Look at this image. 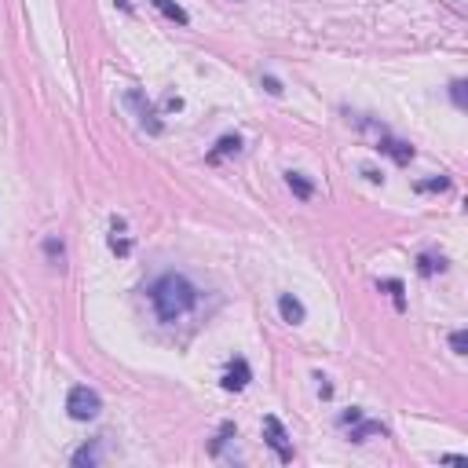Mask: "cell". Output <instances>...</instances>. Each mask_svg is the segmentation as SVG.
<instances>
[{
	"label": "cell",
	"instance_id": "6da1fadb",
	"mask_svg": "<svg viewBox=\"0 0 468 468\" xmlns=\"http://www.w3.org/2000/svg\"><path fill=\"white\" fill-rule=\"evenodd\" d=\"M147 297L154 304V315L165 322V326H172V322H180L183 315H190L198 308V285L187 278V274L180 271H165L157 274V278L150 282Z\"/></svg>",
	"mask_w": 468,
	"mask_h": 468
},
{
	"label": "cell",
	"instance_id": "7a4b0ae2",
	"mask_svg": "<svg viewBox=\"0 0 468 468\" xmlns=\"http://www.w3.org/2000/svg\"><path fill=\"white\" fill-rule=\"evenodd\" d=\"M66 413L73 417V421H95V417L103 413L99 392L88 388V384H77V388H70V395H66Z\"/></svg>",
	"mask_w": 468,
	"mask_h": 468
},
{
	"label": "cell",
	"instance_id": "3957f363",
	"mask_svg": "<svg viewBox=\"0 0 468 468\" xmlns=\"http://www.w3.org/2000/svg\"><path fill=\"white\" fill-rule=\"evenodd\" d=\"M125 106L132 110L136 114V121L147 128L150 136H161L165 132V125H161V118H157V110H154V103L147 99V95H143V88H128L125 92Z\"/></svg>",
	"mask_w": 468,
	"mask_h": 468
},
{
	"label": "cell",
	"instance_id": "277c9868",
	"mask_svg": "<svg viewBox=\"0 0 468 468\" xmlns=\"http://www.w3.org/2000/svg\"><path fill=\"white\" fill-rule=\"evenodd\" d=\"M264 443L274 450V454H278L282 465L293 461V443H289V432L282 428L278 417H264Z\"/></svg>",
	"mask_w": 468,
	"mask_h": 468
},
{
	"label": "cell",
	"instance_id": "5b68a950",
	"mask_svg": "<svg viewBox=\"0 0 468 468\" xmlns=\"http://www.w3.org/2000/svg\"><path fill=\"white\" fill-rule=\"evenodd\" d=\"M249 381H253V369H249V362H246V359H231V362H227V369H223V377H220L223 392H241Z\"/></svg>",
	"mask_w": 468,
	"mask_h": 468
},
{
	"label": "cell",
	"instance_id": "8992f818",
	"mask_svg": "<svg viewBox=\"0 0 468 468\" xmlns=\"http://www.w3.org/2000/svg\"><path fill=\"white\" fill-rule=\"evenodd\" d=\"M377 150L388 154L395 165H410V161H413V147H410V143L392 139V136H384V132H381V139H377Z\"/></svg>",
	"mask_w": 468,
	"mask_h": 468
},
{
	"label": "cell",
	"instance_id": "52a82bcc",
	"mask_svg": "<svg viewBox=\"0 0 468 468\" xmlns=\"http://www.w3.org/2000/svg\"><path fill=\"white\" fill-rule=\"evenodd\" d=\"M278 315H282V322H289V326H300V322L308 318L304 304H300L293 293H282V297H278Z\"/></svg>",
	"mask_w": 468,
	"mask_h": 468
},
{
	"label": "cell",
	"instance_id": "ba28073f",
	"mask_svg": "<svg viewBox=\"0 0 468 468\" xmlns=\"http://www.w3.org/2000/svg\"><path fill=\"white\" fill-rule=\"evenodd\" d=\"M73 468H95L103 461V439H92V443H85L80 450H73Z\"/></svg>",
	"mask_w": 468,
	"mask_h": 468
},
{
	"label": "cell",
	"instance_id": "9c48e42d",
	"mask_svg": "<svg viewBox=\"0 0 468 468\" xmlns=\"http://www.w3.org/2000/svg\"><path fill=\"white\" fill-rule=\"evenodd\" d=\"M384 435H388V428L381 421H355L351 425V443H369V439H384Z\"/></svg>",
	"mask_w": 468,
	"mask_h": 468
},
{
	"label": "cell",
	"instance_id": "30bf717a",
	"mask_svg": "<svg viewBox=\"0 0 468 468\" xmlns=\"http://www.w3.org/2000/svg\"><path fill=\"white\" fill-rule=\"evenodd\" d=\"M285 183H289V190H293L300 201H308V198L315 194V183H311L304 172H285Z\"/></svg>",
	"mask_w": 468,
	"mask_h": 468
},
{
	"label": "cell",
	"instance_id": "8fae6325",
	"mask_svg": "<svg viewBox=\"0 0 468 468\" xmlns=\"http://www.w3.org/2000/svg\"><path fill=\"white\" fill-rule=\"evenodd\" d=\"M150 4H154L161 15H165L169 22H176V26H187V22H190V15H187L180 4H176V0H150Z\"/></svg>",
	"mask_w": 468,
	"mask_h": 468
},
{
	"label": "cell",
	"instance_id": "7c38bea8",
	"mask_svg": "<svg viewBox=\"0 0 468 468\" xmlns=\"http://www.w3.org/2000/svg\"><path fill=\"white\" fill-rule=\"evenodd\" d=\"M110 249H114L118 256H128V253H132V241L125 238V220H118V216H114V234H110Z\"/></svg>",
	"mask_w": 468,
	"mask_h": 468
},
{
	"label": "cell",
	"instance_id": "4fadbf2b",
	"mask_svg": "<svg viewBox=\"0 0 468 468\" xmlns=\"http://www.w3.org/2000/svg\"><path fill=\"white\" fill-rule=\"evenodd\" d=\"M238 150H241V136H238V132H234V136H223V139L216 143V150L208 154V161H213V165H216L220 157H227V154H238Z\"/></svg>",
	"mask_w": 468,
	"mask_h": 468
},
{
	"label": "cell",
	"instance_id": "5bb4252c",
	"mask_svg": "<svg viewBox=\"0 0 468 468\" xmlns=\"http://www.w3.org/2000/svg\"><path fill=\"white\" fill-rule=\"evenodd\" d=\"M417 271H421V274H425V278H432V274H435V271H446V260H443V256H439V260H435V256L421 253V256H417Z\"/></svg>",
	"mask_w": 468,
	"mask_h": 468
},
{
	"label": "cell",
	"instance_id": "9a60e30c",
	"mask_svg": "<svg viewBox=\"0 0 468 468\" xmlns=\"http://www.w3.org/2000/svg\"><path fill=\"white\" fill-rule=\"evenodd\" d=\"M231 439H238V428H234L231 421H223V425H220V435H216V439H213V454H220V450H223V446H227Z\"/></svg>",
	"mask_w": 468,
	"mask_h": 468
},
{
	"label": "cell",
	"instance_id": "2e32d148",
	"mask_svg": "<svg viewBox=\"0 0 468 468\" xmlns=\"http://www.w3.org/2000/svg\"><path fill=\"white\" fill-rule=\"evenodd\" d=\"M450 99H454L458 110L468 106V85H465V80H450Z\"/></svg>",
	"mask_w": 468,
	"mask_h": 468
},
{
	"label": "cell",
	"instance_id": "e0dca14e",
	"mask_svg": "<svg viewBox=\"0 0 468 468\" xmlns=\"http://www.w3.org/2000/svg\"><path fill=\"white\" fill-rule=\"evenodd\" d=\"M381 289H384V293H392L395 308L402 311V304H406V300H402V282H399V278H384V282H381Z\"/></svg>",
	"mask_w": 468,
	"mask_h": 468
},
{
	"label": "cell",
	"instance_id": "ac0fdd59",
	"mask_svg": "<svg viewBox=\"0 0 468 468\" xmlns=\"http://www.w3.org/2000/svg\"><path fill=\"white\" fill-rule=\"evenodd\" d=\"M450 348H454V355H468V333L454 329V333H450Z\"/></svg>",
	"mask_w": 468,
	"mask_h": 468
},
{
	"label": "cell",
	"instance_id": "d6986e66",
	"mask_svg": "<svg viewBox=\"0 0 468 468\" xmlns=\"http://www.w3.org/2000/svg\"><path fill=\"white\" fill-rule=\"evenodd\" d=\"M417 190H425V194H428V190H450V180H446V176H435V180H421V183H417Z\"/></svg>",
	"mask_w": 468,
	"mask_h": 468
},
{
	"label": "cell",
	"instance_id": "ffe728a7",
	"mask_svg": "<svg viewBox=\"0 0 468 468\" xmlns=\"http://www.w3.org/2000/svg\"><path fill=\"white\" fill-rule=\"evenodd\" d=\"M260 85H264V92H267V95H274V99H278V95L285 92V88H282V80H278V77H271V73H264V77H260Z\"/></svg>",
	"mask_w": 468,
	"mask_h": 468
},
{
	"label": "cell",
	"instance_id": "44dd1931",
	"mask_svg": "<svg viewBox=\"0 0 468 468\" xmlns=\"http://www.w3.org/2000/svg\"><path fill=\"white\" fill-rule=\"evenodd\" d=\"M44 253L52 256V260H62V241H59V238H48V241H44Z\"/></svg>",
	"mask_w": 468,
	"mask_h": 468
},
{
	"label": "cell",
	"instance_id": "7402d4cb",
	"mask_svg": "<svg viewBox=\"0 0 468 468\" xmlns=\"http://www.w3.org/2000/svg\"><path fill=\"white\" fill-rule=\"evenodd\" d=\"M355 421H362V410L359 406H351L348 413H341V425H355Z\"/></svg>",
	"mask_w": 468,
	"mask_h": 468
},
{
	"label": "cell",
	"instance_id": "603a6c76",
	"mask_svg": "<svg viewBox=\"0 0 468 468\" xmlns=\"http://www.w3.org/2000/svg\"><path fill=\"white\" fill-rule=\"evenodd\" d=\"M165 110H183V99L180 95H165Z\"/></svg>",
	"mask_w": 468,
	"mask_h": 468
},
{
	"label": "cell",
	"instance_id": "cb8c5ba5",
	"mask_svg": "<svg viewBox=\"0 0 468 468\" xmlns=\"http://www.w3.org/2000/svg\"><path fill=\"white\" fill-rule=\"evenodd\" d=\"M439 461H443V465H468V461H465L461 454H443Z\"/></svg>",
	"mask_w": 468,
	"mask_h": 468
},
{
	"label": "cell",
	"instance_id": "d4e9b609",
	"mask_svg": "<svg viewBox=\"0 0 468 468\" xmlns=\"http://www.w3.org/2000/svg\"><path fill=\"white\" fill-rule=\"evenodd\" d=\"M318 381H322V384H318V395L329 399V395H333V384H326V377H318Z\"/></svg>",
	"mask_w": 468,
	"mask_h": 468
},
{
	"label": "cell",
	"instance_id": "484cf974",
	"mask_svg": "<svg viewBox=\"0 0 468 468\" xmlns=\"http://www.w3.org/2000/svg\"><path fill=\"white\" fill-rule=\"evenodd\" d=\"M366 180H369V183H384V176H381L377 169H366Z\"/></svg>",
	"mask_w": 468,
	"mask_h": 468
}]
</instances>
